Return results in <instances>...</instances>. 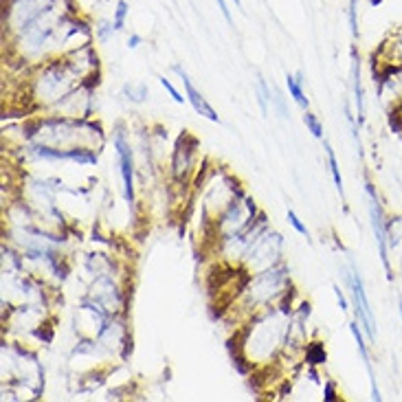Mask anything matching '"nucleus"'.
Instances as JSON below:
<instances>
[{
    "mask_svg": "<svg viewBox=\"0 0 402 402\" xmlns=\"http://www.w3.org/2000/svg\"><path fill=\"white\" fill-rule=\"evenodd\" d=\"M367 194H369V213H372V227H374V235H376V242H378V248H380V260L387 268V277L391 279V273H389V255H387V231H385V220H382V211H380V204H378V198H376L372 185H367Z\"/></svg>",
    "mask_w": 402,
    "mask_h": 402,
    "instance_id": "nucleus-1",
    "label": "nucleus"
},
{
    "mask_svg": "<svg viewBox=\"0 0 402 402\" xmlns=\"http://www.w3.org/2000/svg\"><path fill=\"white\" fill-rule=\"evenodd\" d=\"M352 290H354V303H356V314L358 319L365 323V330L369 334V339H376V332H374V314H372V308H369V301L365 297V288H362V279L358 273H354L352 277Z\"/></svg>",
    "mask_w": 402,
    "mask_h": 402,
    "instance_id": "nucleus-2",
    "label": "nucleus"
},
{
    "mask_svg": "<svg viewBox=\"0 0 402 402\" xmlns=\"http://www.w3.org/2000/svg\"><path fill=\"white\" fill-rule=\"evenodd\" d=\"M174 70L178 72V75H180L182 84H185V92H187V101H189L191 105H194V110H196V112H198V115H200V117L209 119V121H215V123H220V117L215 115V110L211 108V105H209L207 101H204V97H202L200 92L196 90V86L191 84V79L187 77V72H185V70L180 68V66H176Z\"/></svg>",
    "mask_w": 402,
    "mask_h": 402,
    "instance_id": "nucleus-3",
    "label": "nucleus"
},
{
    "mask_svg": "<svg viewBox=\"0 0 402 402\" xmlns=\"http://www.w3.org/2000/svg\"><path fill=\"white\" fill-rule=\"evenodd\" d=\"M117 145V154H119V163H121V176H123V185H125V198L128 202H134V178H132V154H130V145L125 143V138L119 134L115 138Z\"/></svg>",
    "mask_w": 402,
    "mask_h": 402,
    "instance_id": "nucleus-4",
    "label": "nucleus"
},
{
    "mask_svg": "<svg viewBox=\"0 0 402 402\" xmlns=\"http://www.w3.org/2000/svg\"><path fill=\"white\" fill-rule=\"evenodd\" d=\"M286 84H288V92L293 95V99L297 103L301 105V108H308L310 105V101H308V97L303 95V90H301V84H303V77H301V72L297 77H293V75H288L286 77Z\"/></svg>",
    "mask_w": 402,
    "mask_h": 402,
    "instance_id": "nucleus-5",
    "label": "nucleus"
},
{
    "mask_svg": "<svg viewBox=\"0 0 402 402\" xmlns=\"http://www.w3.org/2000/svg\"><path fill=\"white\" fill-rule=\"evenodd\" d=\"M325 150H327V161H330V171H332L334 185H336V189H339V191H341V196H343V180H341V171H339V163H336L334 150L330 148V143H325Z\"/></svg>",
    "mask_w": 402,
    "mask_h": 402,
    "instance_id": "nucleus-6",
    "label": "nucleus"
},
{
    "mask_svg": "<svg viewBox=\"0 0 402 402\" xmlns=\"http://www.w3.org/2000/svg\"><path fill=\"white\" fill-rule=\"evenodd\" d=\"M306 360L310 365H319V362H325V349H323L321 343H312L306 352Z\"/></svg>",
    "mask_w": 402,
    "mask_h": 402,
    "instance_id": "nucleus-7",
    "label": "nucleus"
},
{
    "mask_svg": "<svg viewBox=\"0 0 402 402\" xmlns=\"http://www.w3.org/2000/svg\"><path fill=\"white\" fill-rule=\"evenodd\" d=\"M303 123H306V128L312 132V136L323 138V125H321L319 119H316V115H312V112H306V115H303Z\"/></svg>",
    "mask_w": 402,
    "mask_h": 402,
    "instance_id": "nucleus-8",
    "label": "nucleus"
},
{
    "mask_svg": "<svg viewBox=\"0 0 402 402\" xmlns=\"http://www.w3.org/2000/svg\"><path fill=\"white\" fill-rule=\"evenodd\" d=\"M125 16H128V3H125V0H119V3H117V13H115V22H112L115 31H121L123 29Z\"/></svg>",
    "mask_w": 402,
    "mask_h": 402,
    "instance_id": "nucleus-9",
    "label": "nucleus"
},
{
    "mask_svg": "<svg viewBox=\"0 0 402 402\" xmlns=\"http://www.w3.org/2000/svg\"><path fill=\"white\" fill-rule=\"evenodd\" d=\"M347 16H349V31H352V35L356 38V35H358V24H356V0H349Z\"/></svg>",
    "mask_w": 402,
    "mask_h": 402,
    "instance_id": "nucleus-10",
    "label": "nucleus"
},
{
    "mask_svg": "<svg viewBox=\"0 0 402 402\" xmlns=\"http://www.w3.org/2000/svg\"><path fill=\"white\" fill-rule=\"evenodd\" d=\"M161 84H163V88H165V90H167V92H169V95H171V97H174V101H176V103H182V101H185V99H187V97H182V95H180V92H178V90L174 88V86H171V84H169V79H165V77H161Z\"/></svg>",
    "mask_w": 402,
    "mask_h": 402,
    "instance_id": "nucleus-11",
    "label": "nucleus"
},
{
    "mask_svg": "<svg viewBox=\"0 0 402 402\" xmlns=\"http://www.w3.org/2000/svg\"><path fill=\"white\" fill-rule=\"evenodd\" d=\"M288 220H290V224H293V227H295L297 231H299L301 235H306V237H308V229L301 224V220H299V217H297V213H295V211H288Z\"/></svg>",
    "mask_w": 402,
    "mask_h": 402,
    "instance_id": "nucleus-12",
    "label": "nucleus"
},
{
    "mask_svg": "<svg viewBox=\"0 0 402 402\" xmlns=\"http://www.w3.org/2000/svg\"><path fill=\"white\" fill-rule=\"evenodd\" d=\"M217 7H220V11H222V16H224V20H227V22L231 24L233 22V20H231V13H229V7H227V3H224V0H217Z\"/></svg>",
    "mask_w": 402,
    "mask_h": 402,
    "instance_id": "nucleus-13",
    "label": "nucleus"
},
{
    "mask_svg": "<svg viewBox=\"0 0 402 402\" xmlns=\"http://www.w3.org/2000/svg\"><path fill=\"white\" fill-rule=\"evenodd\" d=\"M334 293H336V299H339V303H341V310H347V301H345V297H343L341 288H336V286H334Z\"/></svg>",
    "mask_w": 402,
    "mask_h": 402,
    "instance_id": "nucleus-14",
    "label": "nucleus"
},
{
    "mask_svg": "<svg viewBox=\"0 0 402 402\" xmlns=\"http://www.w3.org/2000/svg\"><path fill=\"white\" fill-rule=\"evenodd\" d=\"M325 400L327 402L334 400V382H327V385H325Z\"/></svg>",
    "mask_w": 402,
    "mask_h": 402,
    "instance_id": "nucleus-15",
    "label": "nucleus"
},
{
    "mask_svg": "<svg viewBox=\"0 0 402 402\" xmlns=\"http://www.w3.org/2000/svg\"><path fill=\"white\" fill-rule=\"evenodd\" d=\"M138 42H141V35H136V33H134V35H132V38L128 40V46H130V49H136Z\"/></svg>",
    "mask_w": 402,
    "mask_h": 402,
    "instance_id": "nucleus-16",
    "label": "nucleus"
},
{
    "mask_svg": "<svg viewBox=\"0 0 402 402\" xmlns=\"http://www.w3.org/2000/svg\"><path fill=\"white\" fill-rule=\"evenodd\" d=\"M233 3H235V7H237V9H242V0H233Z\"/></svg>",
    "mask_w": 402,
    "mask_h": 402,
    "instance_id": "nucleus-17",
    "label": "nucleus"
},
{
    "mask_svg": "<svg viewBox=\"0 0 402 402\" xmlns=\"http://www.w3.org/2000/svg\"><path fill=\"white\" fill-rule=\"evenodd\" d=\"M400 316H402V301H400Z\"/></svg>",
    "mask_w": 402,
    "mask_h": 402,
    "instance_id": "nucleus-18",
    "label": "nucleus"
}]
</instances>
